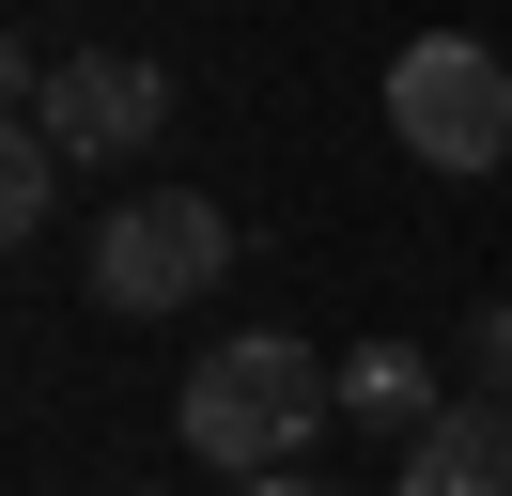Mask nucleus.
I'll use <instances>...</instances> for the list:
<instances>
[{
  "label": "nucleus",
  "instance_id": "1",
  "mask_svg": "<svg viewBox=\"0 0 512 496\" xmlns=\"http://www.w3.org/2000/svg\"><path fill=\"white\" fill-rule=\"evenodd\" d=\"M326 403H342V372L311 357V341H280V326H249V341H218V357L187 372V450L202 465H249V481H280L295 450L326 434Z\"/></svg>",
  "mask_w": 512,
  "mask_h": 496
},
{
  "label": "nucleus",
  "instance_id": "2",
  "mask_svg": "<svg viewBox=\"0 0 512 496\" xmlns=\"http://www.w3.org/2000/svg\"><path fill=\"white\" fill-rule=\"evenodd\" d=\"M218 264H233V217L202 202V186H140V202H109V217H94V310H125V326L187 310Z\"/></svg>",
  "mask_w": 512,
  "mask_h": 496
},
{
  "label": "nucleus",
  "instance_id": "3",
  "mask_svg": "<svg viewBox=\"0 0 512 496\" xmlns=\"http://www.w3.org/2000/svg\"><path fill=\"white\" fill-rule=\"evenodd\" d=\"M388 124H404L419 171H497L512 155V62L466 47V31H419V47L388 62Z\"/></svg>",
  "mask_w": 512,
  "mask_h": 496
},
{
  "label": "nucleus",
  "instance_id": "4",
  "mask_svg": "<svg viewBox=\"0 0 512 496\" xmlns=\"http://www.w3.org/2000/svg\"><path fill=\"white\" fill-rule=\"evenodd\" d=\"M32 124H47L63 155H156V140H171V62H140V47H78V62H47Z\"/></svg>",
  "mask_w": 512,
  "mask_h": 496
},
{
  "label": "nucleus",
  "instance_id": "5",
  "mask_svg": "<svg viewBox=\"0 0 512 496\" xmlns=\"http://www.w3.org/2000/svg\"><path fill=\"white\" fill-rule=\"evenodd\" d=\"M404 496H512V403H450L435 434H404Z\"/></svg>",
  "mask_w": 512,
  "mask_h": 496
},
{
  "label": "nucleus",
  "instance_id": "6",
  "mask_svg": "<svg viewBox=\"0 0 512 496\" xmlns=\"http://www.w3.org/2000/svg\"><path fill=\"white\" fill-rule=\"evenodd\" d=\"M342 419L435 434V419H450V403H435V357H419V341H357V357H342Z\"/></svg>",
  "mask_w": 512,
  "mask_h": 496
},
{
  "label": "nucleus",
  "instance_id": "7",
  "mask_svg": "<svg viewBox=\"0 0 512 496\" xmlns=\"http://www.w3.org/2000/svg\"><path fill=\"white\" fill-rule=\"evenodd\" d=\"M47 202H63V140L16 124V140H0V233H47Z\"/></svg>",
  "mask_w": 512,
  "mask_h": 496
},
{
  "label": "nucleus",
  "instance_id": "8",
  "mask_svg": "<svg viewBox=\"0 0 512 496\" xmlns=\"http://www.w3.org/2000/svg\"><path fill=\"white\" fill-rule=\"evenodd\" d=\"M466 357H481V403H512V310H481V341H466Z\"/></svg>",
  "mask_w": 512,
  "mask_h": 496
},
{
  "label": "nucleus",
  "instance_id": "9",
  "mask_svg": "<svg viewBox=\"0 0 512 496\" xmlns=\"http://www.w3.org/2000/svg\"><path fill=\"white\" fill-rule=\"evenodd\" d=\"M249 496H326V481H295V465H280V481H249Z\"/></svg>",
  "mask_w": 512,
  "mask_h": 496
},
{
  "label": "nucleus",
  "instance_id": "10",
  "mask_svg": "<svg viewBox=\"0 0 512 496\" xmlns=\"http://www.w3.org/2000/svg\"><path fill=\"white\" fill-rule=\"evenodd\" d=\"M109 496H140V481H109Z\"/></svg>",
  "mask_w": 512,
  "mask_h": 496
}]
</instances>
